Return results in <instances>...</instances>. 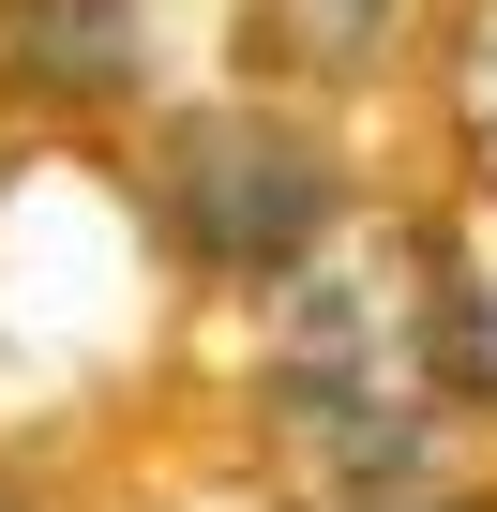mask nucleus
<instances>
[{
    "label": "nucleus",
    "instance_id": "obj_1",
    "mask_svg": "<svg viewBox=\"0 0 497 512\" xmlns=\"http://www.w3.org/2000/svg\"><path fill=\"white\" fill-rule=\"evenodd\" d=\"M257 422L272 512H437L452 497V347H437V256L422 226H332L287 287H257Z\"/></svg>",
    "mask_w": 497,
    "mask_h": 512
},
{
    "label": "nucleus",
    "instance_id": "obj_4",
    "mask_svg": "<svg viewBox=\"0 0 497 512\" xmlns=\"http://www.w3.org/2000/svg\"><path fill=\"white\" fill-rule=\"evenodd\" d=\"M241 31H257V61H287L317 91H362L422 46V0H241Z\"/></svg>",
    "mask_w": 497,
    "mask_h": 512
},
{
    "label": "nucleus",
    "instance_id": "obj_6",
    "mask_svg": "<svg viewBox=\"0 0 497 512\" xmlns=\"http://www.w3.org/2000/svg\"><path fill=\"white\" fill-rule=\"evenodd\" d=\"M437 91H452V151H467V181H497V0H467V16L437 31Z\"/></svg>",
    "mask_w": 497,
    "mask_h": 512
},
{
    "label": "nucleus",
    "instance_id": "obj_3",
    "mask_svg": "<svg viewBox=\"0 0 497 512\" xmlns=\"http://www.w3.org/2000/svg\"><path fill=\"white\" fill-rule=\"evenodd\" d=\"M0 61H16V91H46V106H121L136 91V61H151V0H0Z\"/></svg>",
    "mask_w": 497,
    "mask_h": 512
},
{
    "label": "nucleus",
    "instance_id": "obj_2",
    "mask_svg": "<svg viewBox=\"0 0 497 512\" xmlns=\"http://www.w3.org/2000/svg\"><path fill=\"white\" fill-rule=\"evenodd\" d=\"M151 211H166V256L211 287H287L302 256L347 226V181L317 151V121L287 106H181L166 151H151Z\"/></svg>",
    "mask_w": 497,
    "mask_h": 512
},
{
    "label": "nucleus",
    "instance_id": "obj_8",
    "mask_svg": "<svg viewBox=\"0 0 497 512\" xmlns=\"http://www.w3.org/2000/svg\"><path fill=\"white\" fill-rule=\"evenodd\" d=\"M437 512H497V497H437Z\"/></svg>",
    "mask_w": 497,
    "mask_h": 512
},
{
    "label": "nucleus",
    "instance_id": "obj_5",
    "mask_svg": "<svg viewBox=\"0 0 497 512\" xmlns=\"http://www.w3.org/2000/svg\"><path fill=\"white\" fill-rule=\"evenodd\" d=\"M437 256V347H452V407L497 422V181H467L452 226H422Z\"/></svg>",
    "mask_w": 497,
    "mask_h": 512
},
{
    "label": "nucleus",
    "instance_id": "obj_7",
    "mask_svg": "<svg viewBox=\"0 0 497 512\" xmlns=\"http://www.w3.org/2000/svg\"><path fill=\"white\" fill-rule=\"evenodd\" d=\"M181 512H272V497H181Z\"/></svg>",
    "mask_w": 497,
    "mask_h": 512
}]
</instances>
